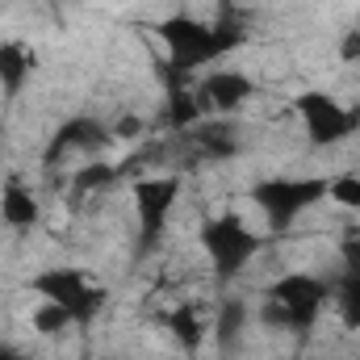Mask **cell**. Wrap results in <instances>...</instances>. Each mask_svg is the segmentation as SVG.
I'll return each mask as SVG.
<instances>
[{
    "label": "cell",
    "mask_w": 360,
    "mask_h": 360,
    "mask_svg": "<svg viewBox=\"0 0 360 360\" xmlns=\"http://www.w3.org/2000/svg\"><path fill=\"white\" fill-rule=\"evenodd\" d=\"M201 143L210 155H235V139L226 126H214V130H201Z\"/></svg>",
    "instance_id": "ac0fdd59"
},
{
    "label": "cell",
    "mask_w": 360,
    "mask_h": 360,
    "mask_svg": "<svg viewBox=\"0 0 360 360\" xmlns=\"http://www.w3.org/2000/svg\"><path fill=\"white\" fill-rule=\"evenodd\" d=\"M331 297V285L310 276V272H293V276H281L276 285H269V297H264V310L260 319L269 327H281V331H297L306 335L323 310V302Z\"/></svg>",
    "instance_id": "7a4b0ae2"
},
{
    "label": "cell",
    "mask_w": 360,
    "mask_h": 360,
    "mask_svg": "<svg viewBox=\"0 0 360 360\" xmlns=\"http://www.w3.org/2000/svg\"><path fill=\"white\" fill-rule=\"evenodd\" d=\"M323 197H327L323 176H269L260 184H252V205L269 218L272 231H289Z\"/></svg>",
    "instance_id": "3957f363"
},
{
    "label": "cell",
    "mask_w": 360,
    "mask_h": 360,
    "mask_svg": "<svg viewBox=\"0 0 360 360\" xmlns=\"http://www.w3.org/2000/svg\"><path fill=\"white\" fill-rule=\"evenodd\" d=\"M340 59H360V34H348L340 42Z\"/></svg>",
    "instance_id": "44dd1931"
},
{
    "label": "cell",
    "mask_w": 360,
    "mask_h": 360,
    "mask_svg": "<svg viewBox=\"0 0 360 360\" xmlns=\"http://www.w3.org/2000/svg\"><path fill=\"white\" fill-rule=\"evenodd\" d=\"M176 201H180V180L176 176H151V180H139V184H134V214H139L143 248H151V243L164 235V226H168Z\"/></svg>",
    "instance_id": "52a82bcc"
},
{
    "label": "cell",
    "mask_w": 360,
    "mask_h": 360,
    "mask_svg": "<svg viewBox=\"0 0 360 360\" xmlns=\"http://www.w3.org/2000/svg\"><path fill=\"white\" fill-rule=\"evenodd\" d=\"M293 109H297V117H302V126H306V134H310L314 147L348 143V139L360 130V113L356 109L340 105V101L327 96V92H302V96L293 101Z\"/></svg>",
    "instance_id": "8992f818"
},
{
    "label": "cell",
    "mask_w": 360,
    "mask_h": 360,
    "mask_svg": "<svg viewBox=\"0 0 360 360\" xmlns=\"http://www.w3.org/2000/svg\"><path fill=\"white\" fill-rule=\"evenodd\" d=\"M327 197L344 210H360V176H335L327 180Z\"/></svg>",
    "instance_id": "e0dca14e"
},
{
    "label": "cell",
    "mask_w": 360,
    "mask_h": 360,
    "mask_svg": "<svg viewBox=\"0 0 360 360\" xmlns=\"http://www.w3.org/2000/svg\"><path fill=\"white\" fill-rule=\"evenodd\" d=\"M243 327H248V310H243V302H226V306L214 314V340H218L222 348H235L239 335H243Z\"/></svg>",
    "instance_id": "4fadbf2b"
},
{
    "label": "cell",
    "mask_w": 360,
    "mask_h": 360,
    "mask_svg": "<svg viewBox=\"0 0 360 360\" xmlns=\"http://www.w3.org/2000/svg\"><path fill=\"white\" fill-rule=\"evenodd\" d=\"M0 360H25L17 348H8V344H0Z\"/></svg>",
    "instance_id": "7402d4cb"
},
{
    "label": "cell",
    "mask_w": 360,
    "mask_h": 360,
    "mask_svg": "<svg viewBox=\"0 0 360 360\" xmlns=\"http://www.w3.org/2000/svg\"><path fill=\"white\" fill-rule=\"evenodd\" d=\"M168 327H172V335L180 340V348H197L201 344V335H205V327H201V319H197V310H188V306H180L168 314Z\"/></svg>",
    "instance_id": "5bb4252c"
},
{
    "label": "cell",
    "mask_w": 360,
    "mask_h": 360,
    "mask_svg": "<svg viewBox=\"0 0 360 360\" xmlns=\"http://www.w3.org/2000/svg\"><path fill=\"white\" fill-rule=\"evenodd\" d=\"M197 117H201V105H197V92H176L168 96V122L180 126V130H188V126H197Z\"/></svg>",
    "instance_id": "2e32d148"
},
{
    "label": "cell",
    "mask_w": 360,
    "mask_h": 360,
    "mask_svg": "<svg viewBox=\"0 0 360 360\" xmlns=\"http://www.w3.org/2000/svg\"><path fill=\"white\" fill-rule=\"evenodd\" d=\"M155 34L164 38L172 72H197V68H205V63H214L226 51H235V46L248 42V25L235 13H222L218 21H201V17L176 13V17L160 21Z\"/></svg>",
    "instance_id": "6da1fadb"
},
{
    "label": "cell",
    "mask_w": 360,
    "mask_h": 360,
    "mask_svg": "<svg viewBox=\"0 0 360 360\" xmlns=\"http://www.w3.org/2000/svg\"><path fill=\"white\" fill-rule=\"evenodd\" d=\"M30 285H34V293L42 302H59L72 314V323H92L96 310L105 306V289H96L80 269H46Z\"/></svg>",
    "instance_id": "5b68a950"
},
{
    "label": "cell",
    "mask_w": 360,
    "mask_h": 360,
    "mask_svg": "<svg viewBox=\"0 0 360 360\" xmlns=\"http://www.w3.org/2000/svg\"><path fill=\"white\" fill-rule=\"evenodd\" d=\"M30 323H34V331H42V335H59V331L72 327V314H68L59 302H42V306L30 314Z\"/></svg>",
    "instance_id": "9a60e30c"
},
{
    "label": "cell",
    "mask_w": 360,
    "mask_h": 360,
    "mask_svg": "<svg viewBox=\"0 0 360 360\" xmlns=\"http://www.w3.org/2000/svg\"><path fill=\"white\" fill-rule=\"evenodd\" d=\"M0 218L8 222V226H34L38 222V201L21 188V184H8L4 188V197H0Z\"/></svg>",
    "instance_id": "8fae6325"
},
{
    "label": "cell",
    "mask_w": 360,
    "mask_h": 360,
    "mask_svg": "<svg viewBox=\"0 0 360 360\" xmlns=\"http://www.w3.org/2000/svg\"><path fill=\"white\" fill-rule=\"evenodd\" d=\"M201 248L214 260L218 276H239L252 264V256L260 252V235L239 214H222V218H210L201 226Z\"/></svg>",
    "instance_id": "277c9868"
},
{
    "label": "cell",
    "mask_w": 360,
    "mask_h": 360,
    "mask_svg": "<svg viewBox=\"0 0 360 360\" xmlns=\"http://www.w3.org/2000/svg\"><path fill=\"white\" fill-rule=\"evenodd\" d=\"M335 306H340V319L348 331H360V272H344L335 281Z\"/></svg>",
    "instance_id": "7c38bea8"
},
{
    "label": "cell",
    "mask_w": 360,
    "mask_h": 360,
    "mask_svg": "<svg viewBox=\"0 0 360 360\" xmlns=\"http://www.w3.org/2000/svg\"><path fill=\"white\" fill-rule=\"evenodd\" d=\"M252 92H256V84H252L243 72H210V76L197 84V105H201V113H205V109L231 113V109L248 105Z\"/></svg>",
    "instance_id": "ba28073f"
},
{
    "label": "cell",
    "mask_w": 360,
    "mask_h": 360,
    "mask_svg": "<svg viewBox=\"0 0 360 360\" xmlns=\"http://www.w3.org/2000/svg\"><path fill=\"white\" fill-rule=\"evenodd\" d=\"M105 139H109V130H105L96 117H68V122L55 130L51 147H46V164L63 160L68 151H96Z\"/></svg>",
    "instance_id": "9c48e42d"
},
{
    "label": "cell",
    "mask_w": 360,
    "mask_h": 360,
    "mask_svg": "<svg viewBox=\"0 0 360 360\" xmlns=\"http://www.w3.org/2000/svg\"><path fill=\"white\" fill-rule=\"evenodd\" d=\"M105 180H113V168H109V164L80 168V172H76V193H92V188H101Z\"/></svg>",
    "instance_id": "d6986e66"
},
{
    "label": "cell",
    "mask_w": 360,
    "mask_h": 360,
    "mask_svg": "<svg viewBox=\"0 0 360 360\" xmlns=\"http://www.w3.org/2000/svg\"><path fill=\"white\" fill-rule=\"evenodd\" d=\"M30 80V51L25 42H0V92L17 96Z\"/></svg>",
    "instance_id": "30bf717a"
},
{
    "label": "cell",
    "mask_w": 360,
    "mask_h": 360,
    "mask_svg": "<svg viewBox=\"0 0 360 360\" xmlns=\"http://www.w3.org/2000/svg\"><path fill=\"white\" fill-rule=\"evenodd\" d=\"M222 4H231V0H222Z\"/></svg>",
    "instance_id": "603a6c76"
},
{
    "label": "cell",
    "mask_w": 360,
    "mask_h": 360,
    "mask_svg": "<svg viewBox=\"0 0 360 360\" xmlns=\"http://www.w3.org/2000/svg\"><path fill=\"white\" fill-rule=\"evenodd\" d=\"M340 260H344V272H360V239H344L340 243Z\"/></svg>",
    "instance_id": "ffe728a7"
}]
</instances>
